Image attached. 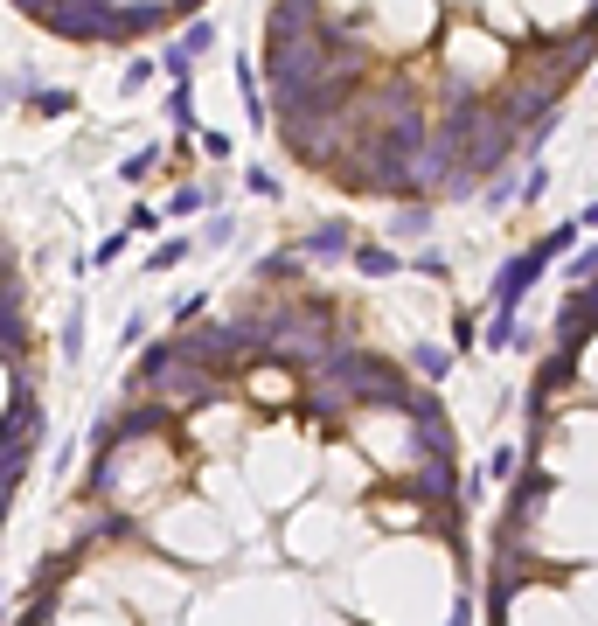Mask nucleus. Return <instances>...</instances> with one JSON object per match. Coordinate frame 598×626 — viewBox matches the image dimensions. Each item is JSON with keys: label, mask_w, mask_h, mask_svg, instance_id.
Instances as JSON below:
<instances>
[{"label": "nucleus", "mask_w": 598, "mask_h": 626, "mask_svg": "<svg viewBox=\"0 0 598 626\" xmlns=\"http://www.w3.org/2000/svg\"><path fill=\"white\" fill-rule=\"evenodd\" d=\"M160 21H167L160 0H126V7H119V42H126V35H147V28H160Z\"/></svg>", "instance_id": "nucleus-2"}, {"label": "nucleus", "mask_w": 598, "mask_h": 626, "mask_svg": "<svg viewBox=\"0 0 598 626\" xmlns=\"http://www.w3.org/2000/svg\"><path fill=\"white\" fill-rule=\"evenodd\" d=\"M341 244H348V230H341V223H327V230L313 237V251H341Z\"/></svg>", "instance_id": "nucleus-7"}, {"label": "nucleus", "mask_w": 598, "mask_h": 626, "mask_svg": "<svg viewBox=\"0 0 598 626\" xmlns=\"http://www.w3.org/2000/svg\"><path fill=\"white\" fill-rule=\"evenodd\" d=\"M174 42H181V49H188V56H202V49H216V28H209V21H202V14H195V21H188V28H181V35H174Z\"/></svg>", "instance_id": "nucleus-3"}, {"label": "nucleus", "mask_w": 598, "mask_h": 626, "mask_svg": "<svg viewBox=\"0 0 598 626\" xmlns=\"http://www.w3.org/2000/svg\"><path fill=\"white\" fill-rule=\"evenodd\" d=\"M14 14H35V21H49V14H56V0H14Z\"/></svg>", "instance_id": "nucleus-8"}, {"label": "nucleus", "mask_w": 598, "mask_h": 626, "mask_svg": "<svg viewBox=\"0 0 598 626\" xmlns=\"http://www.w3.org/2000/svg\"><path fill=\"white\" fill-rule=\"evenodd\" d=\"M49 28L63 42H119V0H56Z\"/></svg>", "instance_id": "nucleus-1"}, {"label": "nucleus", "mask_w": 598, "mask_h": 626, "mask_svg": "<svg viewBox=\"0 0 598 626\" xmlns=\"http://www.w3.org/2000/svg\"><path fill=\"white\" fill-rule=\"evenodd\" d=\"M355 272H369V279H383V272H397V258H390L383 244H369V251H355Z\"/></svg>", "instance_id": "nucleus-4"}, {"label": "nucleus", "mask_w": 598, "mask_h": 626, "mask_svg": "<svg viewBox=\"0 0 598 626\" xmlns=\"http://www.w3.org/2000/svg\"><path fill=\"white\" fill-rule=\"evenodd\" d=\"M195 7H202V0H174V14H188V21H195Z\"/></svg>", "instance_id": "nucleus-9"}, {"label": "nucleus", "mask_w": 598, "mask_h": 626, "mask_svg": "<svg viewBox=\"0 0 598 626\" xmlns=\"http://www.w3.org/2000/svg\"><path fill=\"white\" fill-rule=\"evenodd\" d=\"M425 230H432V216H425V202H418V209H404V216H397V237H425Z\"/></svg>", "instance_id": "nucleus-6"}, {"label": "nucleus", "mask_w": 598, "mask_h": 626, "mask_svg": "<svg viewBox=\"0 0 598 626\" xmlns=\"http://www.w3.org/2000/svg\"><path fill=\"white\" fill-rule=\"evenodd\" d=\"M28 105H35V112H49V119H56V112H70V91H28Z\"/></svg>", "instance_id": "nucleus-5"}]
</instances>
